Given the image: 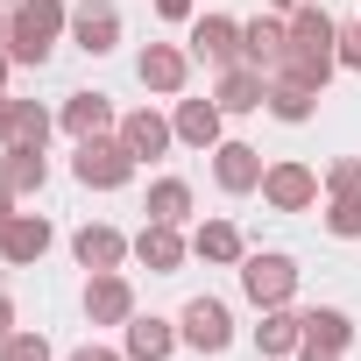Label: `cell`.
I'll return each instance as SVG.
<instances>
[{
	"label": "cell",
	"instance_id": "13",
	"mask_svg": "<svg viewBox=\"0 0 361 361\" xmlns=\"http://www.w3.org/2000/svg\"><path fill=\"white\" fill-rule=\"evenodd\" d=\"M185 340L170 319H156V312H135L128 326H121V347H128V361H170V347Z\"/></svg>",
	"mask_w": 361,
	"mask_h": 361
},
{
	"label": "cell",
	"instance_id": "18",
	"mask_svg": "<svg viewBox=\"0 0 361 361\" xmlns=\"http://www.w3.org/2000/svg\"><path fill=\"white\" fill-rule=\"evenodd\" d=\"M43 177H50L43 149L36 142H8V156H0V185H8L15 199H29V192H43Z\"/></svg>",
	"mask_w": 361,
	"mask_h": 361
},
{
	"label": "cell",
	"instance_id": "33",
	"mask_svg": "<svg viewBox=\"0 0 361 361\" xmlns=\"http://www.w3.org/2000/svg\"><path fill=\"white\" fill-rule=\"evenodd\" d=\"M156 15L163 22H192V0H156Z\"/></svg>",
	"mask_w": 361,
	"mask_h": 361
},
{
	"label": "cell",
	"instance_id": "32",
	"mask_svg": "<svg viewBox=\"0 0 361 361\" xmlns=\"http://www.w3.org/2000/svg\"><path fill=\"white\" fill-rule=\"evenodd\" d=\"M71 361H128V347H99V340H92V347H78Z\"/></svg>",
	"mask_w": 361,
	"mask_h": 361
},
{
	"label": "cell",
	"instance_id": "36",
	"mask_svg": "<svg viewBox=\"0 0 361 361\" xmlns=\"http://www.w3.org/2000/svg\"><path fill=\"white\" fill-rule=\"evenodd\" d=\"M8 220H15V192H8V185H0V227H8Z\"/></svg>",
	"mask_w": 361,
	"mask_h": 361
},
{
	"label": "cell",
	"instance_id": "25",
	"mask_svg": "<svg viewBox=\"0 0 361 361\" xmlns=\"http://www.w3.org/2000/svg\"><path fill=\"white\" fill-rule=\"evenodd\" d=\"M192 255H206V262H241L248 248H241V227H234V220H206V227L192 234Z\"/></svg>",
	"mask_w": 361,
	"mask_h": 361
},
{
	"label": "cell",
	"instance_id": "7",
	"mask_svg": "<svg viewBox=\"0 0 361 361\" xmlns=\"http://www.w3.org/2000/svg\"><path fill=\"white\" fill-rule=\"evenodd\" d=\"M262 199H269L276 213H305V206L319 199V170H305V163H269V170H262Z\"/></svg>",
	"mask_w": 361,
	"mask_h": 361
},
{
	"label": "cell",
	"instance_id": "31",
	"mask_svg": "<svg viewBox=\"0 0 361 361\" xmlns=\"http://www.w3.org/2000/svg\"><path fill=\"white\" fill-rule=\"evenodd\" d=\"M340 71H361V22L340 36Z\"/></svg>",
	"mask_w": 361,
	"mask_h": 361
},
{
	"label": "cell",
	"instance_id": "40",
	"mask_svg": "<svg viewBox=\"0 0 361 361\" xmlns=\"http://www.w3.org/2000/svg\"><path fill=\"white\" fill-rule=\"evenodd\" d=\"M0 50H8V15H0Z\"/></svg>",
	"mask_w": 361,
	"mask_h": 361
},
{
	"label": "cell",
	"instance_id": "35",
	"mask_svg": "<svg viewBox=\"0 0 361 361\" xmlns=\"http://www.w3.org/2000/svg\"><path fill=\"white\" fill-rule=\"evenodd\" d=\"M8 333H15V305H8V298H0V340H8Z\"/></svg>",
	"mask_w": 361,
	"mask_h": 361
},
{
	"label": "cell",
	"instance_id": "21",
	"mask_svg": "<svg viewBox=\"0 0 361 361\" xmlns=\"http://www.w3.org/2000/svg\"><path fill=\"white\" fill-rule=\"evenodd\" d=\"M170 128H177V142H192V149H220V99H177Z\"/></svg>",
	"mask_w": 361,
	"mask_h": 361
},
{
	"label": "cell",
	"instance_id": "5",
	"mask_svg": "<svg viewBox=\"0 0 361 361\" xmlns=\"http://www.w3.org/2000/svg\"><path fill=\"white\" fill-rule=\"evenodd\" d=\"M177 333H185V347H199V354H227L234 319H227V305H220V298H192V305H185V319H177Z\"/></svg>",
	"mask_w": 361,
	"mask_h": 361
},
{
	"label": "cell",
	"instance_id": "41",
	"mask_svg": "<svg viewBox=\"0 0 361 361\" xmlns=\"http://www.w3.org/2000/svg\"><path fill=\"white\" fill-rule=\"evenodd\" d=\"M8 8H15V0H8Z\"/></svg>",
	"mask_w": 361,
	"mask_h": 361
},
{
	"label": "cell",
	"instance_id": "24",
	"mask_svg": "<svg viewBox=\"0 0 361 361\" xmlns=\"http://www.w3.org/2000/svg\"><path fill=\"white\" fill-rule=\"evenodd\" d=\"M149 220H170V227L192 220V185H185V177H156V185H149Z\"/></svg>",
	"mask_w": 361,
	"mask_h": 361
},
{
	"label": "cell",
	"instance_id": "15",
	"mask_svg": "<svg viewBox=\"0 0 361 361\" xmlns=\"http://www.w3.org/2000/svg\"><path fill=\"white\" fill-rule=\"evenodd\" d=\"M128 149H135V163H149V156H163L170 142H177V128L156 114V106H135V114H121V128H114Z\"/></svg>",
	"mask_w": 361,
	"mask_h": 361
},
{
	"label": "cell",
	"instance_id": "8",
	"mask_svg": "<svg viewBox=\"0 0 361 361\" xmlns=\"http://www.w3.org/2000/svg\"><path fill=\"white\" fill-rule=\"evenodd\" d=\"M135 78L149 85V92H185V78H192V50H177V43H149L142 57H135Z\"/></svg>",
	"mask_w": 361,
	"mask_h": 361
},
{
	"label": "cell",
	"instance_id": "37",
	"mask_svg": "<svg viewBox=\"0 0 361 361\" xmlns=\"http://www.w3.org/2000/svg\"><path fill=\"white\" fill-rule=\"evenodd\" d=\"M0 149H8V92H0Z\"/></svg>",
	"mask_w": 361,
	"mask_h": 361
},
{
	"label": "cell",
	"instance_id": "23",
	"mask_svg": "<svg viewBox=\"0 0 361 361\" xmlns=\"http://www.w3.org/2000/svg\"><path fill=\"white\" fill-rule=\"evenodd\" d=\"M50 128H57V114L43 106V99H8V142H50Z\"/></svg>",
	"mask_w": 361,
	"mask_h": 361
},
{
	"label": "cell",
	"instance_id": "17",
	"mask_svg": "<svg viewBox=\"0 0 361 361\" xmlns=\"http://www.w3.org/2000/svg\"><path fill=\"white\" fill-rule=\"evenodd\" d=\"M290 43H298L305 57H333V64H340V22H333V15L319 8V0L290 15Z\"/></svg>",
	"mask_w": 361,
	"mask_h": 361
},
{
	"label": "cell",
	"instance_id": "11",
	"mask_svg": "<svg viewBox=\"0 0 361 361\" xmlns=\"http://www.w3.org/2000/svg\"><path fill=\"white\" fill-rule=\"evenodd\" d=\"M262 170H269V163H262V149H248V142H220V149H213V177H220V192H234V199H241V192H262Z\"/></svg>",
	"mask_w": 361,
	"mask_h": 361
},
{
	"label": "cell",
	"instance_id": "1",
	"mask_svg": "<svg viewBox=\"0 0 361 361\" xmlns=\"http://www.w3.org/2000/svg\"><path fill=\"white\" fill-rule=\"evenodd\" d=\"M57 29H71L64 0H15V15H8V57L15 64H50Z\"/></svg>",
	"mask_w": 361,
	"mask_h": 361
},
{
	"label": "cell",
	"instance_id": "19",
	"mask_svg": "<svg viewBox=\"0 0 361 361\" xmlns=\"http://www.w3.org/2000/svg\"><path fill=\"white\" fill-rule=\"evenodd\" d=\"M241 50H248V64H262V78H269V71H276V57L290 50V22H276V15L241 22Z\"/></svg>",
	"mask_w": 361,
	"mask_h": 361
},
{
	"label": "cell",
	"instance_id": "22",
	"mask_svg": "<svg viewBox=\"0 0 361 361\" xmlns=\"http://www.w3.org/2000/svg\"><path fill=\"white\" fill-rule=\"evenodd\" d=\"M298 340H305V312H290V305H269V312H262V326H255V347L276 361V354H298Z\"/></svg>",
	"mask_w": 361,
	"mask_h": 361
},
{
	"label": "cell",
	"instance_id": "9",
	"mask_svg": "<svg viewBox=\"0 0 361 361\" xmlns=\"http://www.w3.org/2000/svg\"><path fill=\"white\" fill-rule=\"evenodd\" d=\"M50 220L43 213H15L8 227H0V262H15V269H29V262H43L50 255Z\"/></svg>",
	"mask_w": 361,
	"mask_h": 361
},
{
	"label": "cell",
	"instance_id": "26",
	"mask_svg": "<svg viewBox=\"0 0 361 361\" xmlns=\"http://www.w3.org/2000/svg\"><path fill=\"white\" fill-rule=\"evenodd\" d=\"M305 340H312V347H333V354H347V340H354V319H347L340 305H319V312H305Z\"/></svg>",
	"mask_w": 361,
	"mask_h": 361
},
{
	"label": "cell",
	"instance_id": "28",
	"mask_svg": "<svg viewBox=\"0 0 361 361\" xmlns=\"http://www.w3.org/2000/svg\"><path fill=\"white\" fill-rule=\"evenodd\" d=\"M326 199H361V156L326 163Z\"/></svg>",
	"mask_w": 361,
	"mask_h": 361
},
{
	"label": "cell",
	"instance_id": "16",
	"mask_svg": "<svg viewBox=\"0 0 361 361\" xmlns=\"http://www.w3.org/2000/svg\"><path fill=\"white\" fill-rule=\"evenodd\" d=\"M135 255L149 262V276H170L177 262H185V255H192V241H185V234H177L170 220H149V227L135 234Z\"/></svg>",
	"mask_w": 361,
	"mask_h": 361
},
{
	"label": "cell",
	"instance_id": "12",
	"mask_svg": "<svg viewBox=\"0 0 361 361\" xmlns=\"http://www.w3.org/2000/svg\"><path fill=\"white\" fill-rule=\"evenodd\" d=\"M71 43L85 57H106L121 43V15H114V0H85V8H71Z\"/></svg>",
	"mask_w": 361,
	"mask_h": 361
},
{
	"label": "cell",
	"instance_id": "27",
	"mask_svg": "<svg viewBox=\"0 0 361 361\" xmlns=\"http://www.w3.org/2000/svg\"><path fill=\"white\" fill-rule=\"evenodd\" d=\"M312 106H319V92H312V85H283V78L269 85V114H276V121H290V128H298V121H312Z\"/></svg>",
	"mask_w": 361,
	"mask_h": 361
},
{
	"label": "cell",
	"instance_id": "20",
	"mask_svg": "<svg viewBox=\"0 0 361 361\" xmlns=\"http://www.w3.org/2000/svg\"><path fill=\"white\" fill-rule=\"evenodd\" d=\"M71 255H78L85 269H121V262L135 255V241L114 234V227H78V234H71Z\"/></svg>",
	"mask_w": 361,
	"mask_h": 361
},
{
	"label": "cell",
	"instance_id": "39",
	"mask_svg": "<svg viewBox=\"0 0 361 361\" xmlns=\"http://www.w3.org/2000/svg\"><path fill=\"white\" fill-rule=\"evenodd\" d=\"M276 8H283V15H298V8H312V0H276Z\"/></svg>",
	"mask_w": 361,
	"mask_h": 361
},
{
	"label": "cell",
	"instance_id": "4",
	"mask_svg": "<svg viewBox=\"0 0 361 361\" xmlns=\"http://www.w3.org/2000/svg\"><path fill=\"white\" fill-rule=\"evenodd\" d=\"M192 57L213 64V71L248 64V50H241V22H234V15H199V22H192Z\"/></svg>",
	"mask_w": 361,
	"mask_h": 361
},
{
	"label": "cell",
	"instance_id": "10",
	"mask_svg": "<svg viewBox=\"0 0 361 361\" xmlns=\"http://www.w3.org/2000/svg\"><path fill=\"white\" fill-rule=\"evenodd\" d=\"M57 128H64L71 142H92V135H114V128H121V114H114V99H106V92H71V99H64V114H57Z\"/></svg>",
	"mask_w": 361,
	"mask_h": 361
},
{
	"label": "cell",
	"instance_id": "3",
	"mask_svg": "<svg viewBox=\"0 0 361 361\" xmlns=\"http://www.w3.org/2000/svg\"><path fill=\"white\" fill-rule=\"evenodd\" d=\"M241 290H248L262 312H269V305H290V298H298V262L276 255V248H269V255H241Z\"/></svg>",
	"mask_w": 361,
	"mask_h": 361
},
{
	"label": "cell",
	"instance_id": "14",
	"mask_svg": "<svg viewBox=\"0 0 361 361\" xmlns=\"http://www.w3.org/2000/svg\"><path fill=\"white\" fill-rule=\"evenodd\" d=\"M213 99H220V114H255V106H269V78H262V64H227L220 85H213Z\"/></svg>",
	"mask_w": 361,
	"mask_h": 361
},
{
	"label": "cell",
	"instance_id": "38",
	"mask_svg": "<svg viewBox=\"0 0 361 361\" xmlns=\"http://www.w3.org/2000/svg\"><path fill=\"white\" fill-rule=\"evenodd\" d=\"M8 64H15V57H8V50H0V92H8Z\"/></svg>",
	"mask_w": 361,
	"mask_h": 361
},
{
	"label": "cell",
	"instance_id": "34",
	"mask_svg": "<svg viewBox=\"0 0 361 361\" xmlns=\"http://www.w3.org/2000/svg\"><path fill=\"white\" fill-rule=\"evenodd\" d=\"M298 361H340L333 347H312V340H298Z\"/></svg>",
	"mask_w": 361,
	"mask_h": 361
},
{
	"label": "cell",
	"instance_id": "2",
	"mask_svg": "<svg viewBox=\"0 0 361 361\" xmlns=\"http://www.w3.org/2000/svg\"><path fill=\"white\" fill-rule=\"evenodd\" d=\"M71 170H78L85 192H121L128 177H135V149H128L121 135H92V142H78Z\"/></svg>",
	"mask_w": 361,
	"mask_h": 361
},
{
	"label": "cell",
	"instance_id": "6",
	"mask_svg": "<svg viewBox=\"0 0 361 361\" xmlns=\"http://www.w3.org/2000/svg\"><path fill=\"white\" fill-rule=\"evenodd\" d=\"M85 319H92V326H128V319H135V290H128L121 269H92V283H85Z\"/></svg>",
	"mask_w": 361,
	"mask_h": 361
},
{
	"label": "cell",
	"instance_id": "29",
	"mask_svg": "<svg viewBox=\"0 0 361 361\" xmlns=\"http://www.w3.org/2000/svg\"><path fill=\"white\" fill-rule=\"evenodd\" d=\"M326 234L361 241V199H333V206H326Z\"/></svg>",
	"mask_w": 361,
	"mask_h": 361
},
{
	"label": "cell",
	"instance_id": "30",
	"mask_svg": "<svg viewBox=\"0 0 361 361\" xmlns=\"http://www.w3.org/2000/svg\"><path fill=\"white\" fill-rule=\"evenodd\" d=\"M0 361H50V340L43 333H8L0 340Z\"/></svg>",
	"mask_w": 361,
	"mask_h": 361
}]
</instances>
